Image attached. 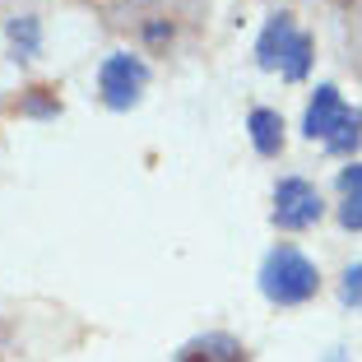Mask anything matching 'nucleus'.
<instances>
[{"label":"nucleus","instance_id":"obj_12","mask_svg":"<svg viewBox=\"0 0 362 362\" xmlns=\"http://www.w3.org/2000/svg\"><path fill=\"white\" fill-rule=\"evenodd\" d=\"M349 61H353V70L362 75V10L349 19Z\"/></svg>","mask_w":362,"mask_h":362},{"label":"nucleus","instance_id":"obj_6","mask_svg":"<svg viewBox=\"0 0 362 362\" xmlns=\"http://www.w3.org/2000/svg\"><path fill=\"white\" fill-rule=\"evenodd\" d=\"M177 362H251L246 358V344L233 339V334H200V339H191L186 349L177 353Z\"/></svg>","mask_w":362,"mask_h":362},{"label":"nucleus","instance_id":"obj_10","mask_svg":"<svg viewBox=\"0 0 362 362\" xmlns=\"http://www.w3.org/2000/svg\"><path fill=\"white\" fill-rule=\"evenodd\" d=\"M19 112H33V117H56L61 112V98L52 88H28V98L19 103Z\"/></svg>","mask_w":362,"mask_h":362},{"label":"nucleus","instance_id":"obj_2","mask_svg":"<svg viewBox=\"0 0 362 362\" xmlns=\"http://www.w3.org/2000/svg\"><path fill=\"white\" fill-rule=\"evenodd\" d=\"M320 274L298 246H274L260 265V293H265L274 307H298V302L316 298Z\"/></svg>","mask_w":362,"mask_h":362},{"label":"nucleus","instance_id":"obj_4","mask_svg":"<svg viewBox=\"0 0 362 362\" xmlns=\"http://www.w3.org/2000/svg\"><path fill=\"white\" fill-rule=\"evenodd\" d=\"M149 88V65L139 61L135 52H117L98 65V93L112 112H130Z\"/></svg>","mask_w":362,"mask_h":362},{"label":"nucleus","instance_id":"obj_5","mask_svg":"<svg viewBox=\"0 0 362 362\" xmlns=\"http://www.w3.org/2000/svg\"><path fill=\"white\" fill-rule=\"evenodd\" d=\"M320 214H325V204H320V191L307 177H284L274 186V223L284 233H302V228L316 223Z\"/></svg>","mask_w":362,"mask_h":362},{"label":"nucleus","instance_id":"obj_3","mask_svg":"<svg viewBox=\"0 0 362 362\" xmlns=\"http://www.w3.org/2000/svg\"><path fill=\"white\" fill-rule=\"evenodd\" d=\"M256 61L279 70L284 79H307L311 70V37L293 23V14H269L256 37Z\"/></svg>","mask_w":362,"mask_h":362},{"label":"nucleus","instance_id":"obj_8","mask_svg":"<svg viewBox=\"0 0 362 362\" xmlns=\"http://www.w3.org/2000/svg\"><path fill=\"white\" fill-rule=\"evenodd\" d=\"M339 223L349 233H362V163H349L339 172Z\"/></svg>","mask_w":362,"mask_h":362},{"label":"nucleus","instance_id":"obj_9","mask_svg":"<svg viewBox=\"0 0 362 362\" xmlns=\"http://www.w3.org/2000/svg\"><path fill=\"white\" fill-rule=\"evenodd\" d=\"M10 47H14V61H28L37 52V19L33 14H19L10 23Z\"/></svg>","mask_w":362,"mask_h":362},{"label":"nucleus","instance_id":"obj_1","mask_svg":"<svg viewBox=\"0 0 362 362\" xmlns=\"http://www.w3.org/2000/svg\"><path fill=\"white\" fill-rule=\"evenodd\" d=\"M302 130H307V139H320L330 153H353L362 144V112L344 103L334 84H320L316 98L307 103Z\"/></svg>","mask_w":362,"mask_h":362},{"label":"nucleus","instance_id":"obj_11","mask_svg":"<svg viewBox=\"0 0 362 362\" xmlns=\"http://www.w3.org/2000/svg\"><path fill=\"white\" fill-rule=\"evenodd\" d=\"M339 298L349 302V307H362V265H349L339 279Z\"/></svg>","mask_w":362,"mask_h":362},{"label":"nucleus","instance_id":"obj_7","mask_svg":"<svg viewBox=\"0 0 362 362\" xmlns=\"http://www.w3.org/2000/svg\"><path fill=\"white\" fill-rule=\"evenodd\" d=\"M246 130H251L256 153H265V158H274V153L284 149V117H279L274 107H256V112L246 117Z\"/></svg>","mask_w":362,"mask_h":362}]
</instances>
